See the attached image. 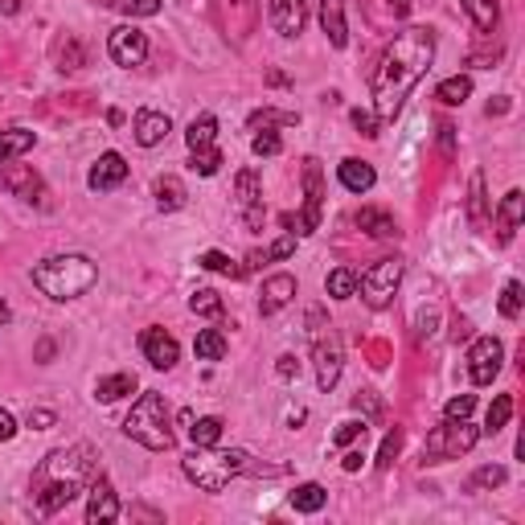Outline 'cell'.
Segmentation results:
<instances>
[{"mask_svg":"<svg viewBox=\"0 0 525 525\" xmlns=\"http://www.w3.org/2000/svg\"><path fill=\"white\" fill-rule=\"evenodd\" d=\"M292 300H295V276H271L267 284H263V292H258V312H263V316H276V312L287 308Z\"/></svg>","mask_w":525,"mask_h":525,"instance_id":"19","label":"cell"},{"mask_svg":"<svg viewBox=\"0 0 525 525\" xmlns=\"http://www.w3.org/2000/svg\"><path fill=\"white\" fill-rule=\"evenodd\" d=\"M95 279H98V267L87 255H54L33 267V284L50 300H79L82 292L95 287Z\"/></svg>","mask_w":525,"mask_h":525,"instance_id":"4","label":"cell"},{"mask_svg":"<svg viewBox=\"0 0 525 525\" xmlns=\"http://www.w3.org/2000/svg\"><path fill=\"white\" fill-rule=\"evenodd\" d=\"M357 226L365 234H374V239H398V222H394L386 210H361L357 214Z\"/></svg>","mask_w":525,"mask_h":525,"instance_id":"24","label":"cell"},{"mask_svg":"<svg viewBox=\"0 0 525 525\" xmlns=\"http://www.w3.org/2000/svg\"><path fill=\"white\" fill-rule=\"evenodd\" d=\"M140 349H144V357H148L152 370H173V365H177V357H181L177 337H173V333H164V329H144L140 333Z\"/></svg>","mask_w":525,"mask_h":525,"instance_id":"14","label":"cell"},{"mask_svg":"<svg viewBox=\"0 0 525 525\" xmlns=\"http://www.w3.org/2000/svg\"><path fill=\"white\" fill-rule=\"evenodd\" d=\"M361 460H365L361 452H345V460H341V468H345V472H357V468H361Z\"/></svg>","mask_w":525,"mask_h":525,"instance_id":"52","label":"cell"},{"mask_svg":"<svg viewBox=\"0 0 525 525\" xmlns=\"http://www.w3.org/2000/svg\"><path fill=\"white\" fill-rule=\"evenodd\" d=\"M398 284H402V258H378L365 276H357V292H361V300L370 308H390Z\"/></svg>","mask_w":525,"mask_h":525,"instance_id":"8","label":"cell"},{"mask_svg":"<svg viewBox=\"0 0 525 525\" xmlns=\"http://www.w3.org/2000/svg\"><path fill=\"white\" fill-rule=\"evenodd\" d=\"M136 390V374H111V378H103V382L95 386V398L98 402H119L124 394H132Z\"/></svg>","mask_w":525,"mask_h":525,"instance_id":"33","label":"cell"},{"mask_svg":"<svg viewBox=\"0 0 525 525\" xmlns=\"http://www.w3.org/2000/svg\"><path fill=\"white\" fill-rule=\"evenodd\" d=\"M33 144H37V136L25 132V127H9V132H0V164H9V161H17V156H25Z\"/></svg>","mask_w":525,"mask_h":525,"instance_id":"23","label":"cell"},{"mask_svg":"<svg viewBox=\"0 0 525 525\" xmlns=\"http://www.w3.org/2000/svg\"><path fill=\"white\" fill-rule=\"evenodd\" d=\"M222 431H226V423H222V418H214V415L193 418V423H189V439H193V447H214L218 439H222Z\"/></svg>","mask_w":525,"mask_h":525,"instance_id":"28","label":"cell"},{"mask_svg":"<svg viewBox=\"0 0 525 525\" xmlns=\"http://www.w3.org/2000/svg\"><path fill=\"white\" fill-rule=\"evenodd\" d=\"M98 476V455L87 444L58 447L42 460V468L33 472V501L45 517L66 509L79 492L90 489V481Z\"/></svg>","mask_w":525,"mask_h":525,"instance_id":"2","label":"cell"},{"mask_svg":"<svg viewBox=\"0 0 525 525\" xmlns=\"http://www.w3.org/2000/svg\"><path fill=\"white\" fill-rule=\"evenodd\" d=\"M0 185L9 189L13 197H21V202H42V197H45L42 177H37L29 164H5V173H0Z\"/></svg>","mask_w":525,"mask_h":525,"instance_id":"17","label":"cell"},{"mask_svg":"<svg viewBox=\"0 0 525 525\" xmlns=\"http://www.w3.org/2000/svg\"><path fill=\"white\" fill-rule=\"evenodd\" d=\"M189 308H193L197 316H205V321H218V316H222V295H218L214 287H197V292L189 295Z\"/></svg>","mask_w":525,"mask_h":525,"instance_id":"35","label":"cell"},{"mask_svg":"<svg viewBox=\"0 0 525 525\" xmlns=\"http://www.w3.org/2000/svg\"><path fill=\"white\" fill-rule=\"evenodd\" d=\"M263 255H267V258H287V255H295V230L284 234L279 242H271V247L263 250Z\"/></svg>","mask_w":525,"mask_h":525,"instance_id":"47","label":"cell"},{"mask_svg":"<svg viewBox=\"0 0 525 525\" xmlns=\"http://www.w3.org/2000/svg\"><path fill=\"white\" fill-rule=\"evenodd\" d=\"M472 484H476V489H497V484H505V468H501V464H484V468L472 476Z\"/></svg>","mask_w":525,"mask_h":525,"instance_id":"44","label":"cell"},{"mask_svg":"<svg viewBox=\"0 0 525 525\" xmlns=\"http://www.w3.org/2000/svg\"><path fill=\"white\" fill-rule=\"evenodd\" d=\"M103 5L127 13V17H156L161 13V0H103Z\"/></svg>","mask_w":525,"mask_h":525,"instance_id":"39","label":"cell"},{"mask_svg":"<svg viewBox=\"0 0 525 525\" xmlns=\"http://www.w3.org/2000/svg\"><path fill=\"white\" fill-rule=\"evenodd\" d=\"M468 218L476 230L489 226V202H484V177L481 173H472V185H468Z\"/></svg>","mask_w":525,"mask_h":525,"instance_id":"27","label":"cell"},{"mask_svg":"<svg viewBox=\"0 0 525 525\" xmlns=\"http://www.w3.org/2000/svg\"><path fill=\"white\" fill-rule=\"evenodd\" d=\"M321 29L337 50L349 45V25H345V0H321Z\"/></svg>","mask_w":525,"mask_h":525,"instance_id":"20","label":"cell"},{"mask_svg":"<svg viewBox=\"0 0 525 525\" xmlns=\"http://www.w3.org/2000/svg\"><path fill=\"white\" fill-rule=\"evenodd\" d=\"M501 361H505V349L497 337H476V345L468 349V374L476 386H492V378L501 374Z\"/></svg>","mask_w":525,"mask_h":525,"instance_id":"11","label":"cell"},{"mask_svg":"<svg viewBox=\"0 0 525 525\" xmlns=\"http://www.w3.org/2000/svg\"><path fill=\"white\" fill-rule=\"evenodd\" d=\"M357 439H365V418H345V423L333 431V444L337 447H349V444H357Z\"/></svg>","mask_w":525,"mask_h":525,"instance_id":"43","label":"cell"},{"mask_svg":"<svg viewBox=\"0 0 525 525\" xmlns=\"http://www.w3.org/2000/svg\"><path fill=\"white\" fill-rule=\"evenodd\" d=\"M189 169L193 173H202V177H214L218 169H222V148H193L189 152Z\"/></svg>","mask_w":525,"mask_h":525,"instance_id":"36","label":"cell"},{"mask_svg":"<svg viewBox=\"0 0 525 525\" xmlns=\"http://www.w3.org/2000/svg\"><path fill=\"white\" fill-rule=\"evenodd\" d=\"M337 177H341V185L349 189V193H370L374 189V164H365V161H357V156H345V161L337 164Z\"/></svg>","mask_w":525,"mask_h":525,"instance_id":"21","label":"cell"},{"mask_svg":"<svg viewBox=\"0 0 525 525\" xmlns=\"http://www.w3.org/2000/svg\"><path fill=\"white\" fill-rule=\"evenodd\" d=\"M521 218H525V197H521V189H509L505 193V202H501V242H509L517 234V226H521Z\"/></svg>","mask_w":525,"mask_h":525,"instance_id":"22","label":"cell"},{"mask_svg":"<svg viewBox=\"0 0 525 525\" xmlns=\"http://www.w3.org/2000/svg\"><path fill=\"white\" fill-rule=\"evenodd\" d=\"M353 127H357L361 136H370V140H374V136H378V116H370V111L357 108V111H353Z\"/></svg>","mask_w":525,"mask_h":525,"instance_id":"48","label":"cell"},{"mask_svg":"<svg viewBox=\"0 0 525 525\" xmlns=\"http://www.w3.org/2000/svg\"><path fill=\"white\" fill-rule=\"evenodd\" d=\"M185 185H181V177H161L156 181V205H161L164 214H173V210H181L185 205Z\"/></svg>","mask_w":525,"mask_h":525,"instance_id":"32","label":"cell"},{"mask_svg":"<svg viewBox=\"0 0 525 525\" xmlns=\"http://www.w3.org/2000/svg\"><path fill=\"white\" fill-rule=\"evenodd\" d=\"M13 436H17V418H13L9 410L0 407V444H9Z\"/></svg>","mask_w":525,"mask_h":525,"instance_id":"50","label":"cell"},{"mask_svg":"<svg viewBox=\"0 0 525 525\" xmlns=\"http://www.w3.org/2000/svg\"><path fill=\"white\" fill-rule=\"evenodd\" d=\"M295 116L292 111H276V108H263L250 116V132H263V127H292Z\"/></svg>","mask_w":525,"mask_h":525,"instance_id":"38","label":"cell"},{"mask_svg":"<svg viewBox=\"0 0 525 525\" xmlns=\"http://www.w3.org/2000/svg\"><path fill=\"white\" fill-rule=\"evenodd\" d=\"M185 144H189V152H193V148H214V144H218V119L214 116H197L193 124H189V132H185Z\"/></svg>","mask_w":525,"mask_h":525,"instance_id":"29","label":"cell"},{"mask_svg":"<svg viewBox=\"0 0 525 525\" xmlns=\"http://www.w3.org/2000/svg\"><path fill=\"white\" fill-rule=\"evenodd\" d=\"M197 263H202L205 271H218V276H242V267H234L230 255H222V250H205Z\"/></svg>","mask_w":525,"mask_h":525,"instance_id":"42","label":"cell"},{"mask_svg":"<svg viewBox=\"0 0 525 525\" xmlns=\"http://www.w3.org/2000/svg\"><path fill=\"white\" fill-rule=\"evenodd\" d=\"M295 374H300V361L292 353H284L279 357V378H295Z\"/></svg>","mask_w":525,"mask_h":525,"instance_id":"51","label":"cell"},{"mask_svg":"<svg viewBox=\"0 0 525 525\" xmlns=\"http://www.w3.org/2000/svg\"><path fill=\"white\" fill-rule=\"evenodd\" d=\"M304 193H308V202H304L300 234H312L321 226V205H324V177H321V161L316 156L304 161Z\"/></svg>","mask_w":525,"mask_h":525,"instance_id":"12","label":"cell"},{"mask_svg":"<svg viewBox=\"0 0 525 525\" xmlns=\"http://www.w3.org/2000/svg\"><path fill=\"white\" fill-rule=\"evenodd\" d=\"M234 210L242 214L247 230H258L267 210H263V185H258V173L255 169H242L239 181H234Z\"/></svg>","mask_w":525,"mask_h":525,"instance_id":"9","label":"cell"},{"mask_svg":"<svg viewBox=\"0 0 525 525\" xmlns=\"http://www.w3.org/2000/svg\"><path fill=\"white\" fill-rule=\"evenodd\" d=\"M390 13H394V17H407V13H410V0H390Z\"/></svg>","mask_w":525,"mask_h":525,"instance_id":"53","label":"cell"},{"mask_svg":"<svg viewBox=\"0 0 525 525\" xmlns=\"http://www.w3.org/2000/svg\"><path fill=\"white\" fill-rule=\"evenodd\" d=\"M308 324H312V357H316V386H321V390H333V386L341 382V361H345L341 337L333 324H324L321 308L308 312Z\"/></svg>","mask_w":525,"mask_h":525,"instance_id":"6","label":"cell"},{"mask_svg":"<svg viewBox=\"0 0 525 525\" xmlns=\"http://www.w3.org/2000/svg\"><path fill=\"white\" fill-rule=\"evenodd\" d=\"M181 468H185V476L202 492H222L234 476L250 472V452H242V447H218V444L193 447V452L181 460Z\"/></svg>","mask_w":525,"mask_h":525,"instance_id":"3","label":"cell"},{"mask_svg":"<svg viewBox=\"0 0 525 525\" xmlns=\"http://www.w3.org/2000/svg\"><path fill=\"white\" fill-rule=\"evenodd\" d=\"M431 58H436V37H431V29H418V25L402 29V33L386 45V54L378 58L374 79H370V95H374L378 119L398 116L410 87L427 74Z\"/></svg>","mask_w":525,"mask_h":525,"instance_id":"1","label":"cell"},{"mask_svg":"<svg viewBox=\"0 0 525 525\" xmlns=\"http://www.w3.org/2000/svg\"><path fill=\"white\" fill-rule=\"evenodd\" d=\"M509 418H513V394H497L484 415V436H497V431L509 427Z\"/></svg>","mask_w":525,"mask_h":525,"instance_id":"31","label":"cell"},{"mask_svg":"<svg viewBox=\"0 0 525 525\" xmlns=\"http://www.w3.org/2000/svg\"><path fill=\"white\" fill-rule=\"evenodd\" d=\"M0 9H5V13H17L21 5H17V0H0Z\"/></svg>","mask_w":525,"mask_h":525,"instance_id":"55","label":"cell"},{"mask_svg":"<svg viewBox=\"0 0 525 525\" xmlns=\"http://www.w3.org/2000/svg\"><path fill=\"white\" fill-rule=\"evenodd\" d=\"M124 181H127V161L119 152H103L95 161V169H90L87 185L95 189V193H111V189H119Z\"/></svg>","mask_w":525,"mask_h":525,"instance_id":"15","label":"cell"},{"mask_svg":"<svg viewBox=\"0 0 525 525\" xmlns=\"http://www.w3.org/2000/svg\"><path fill=\"white\" fill-rule=\"evenodd\" d=\"M169 132H173V119L164 116V111H152V108L136 111L132 136H136L140 148H156V144H164V140H169Z\"/></svg>","mask_w":525,"mask_h":525,"instance_id":"16","label":"cell"},{"mask_svg":"<svg viewBox=\"0 0 525 525\" xmlns=\"http://www.w3.org/2000/svg\"><path fill=\"white\" fill-rule=\"evenodd\" d=\"M9 316H13V312H9V304L0 300V324H9Z\"/></svg>","mask_w":525,"mask_h":525,"instance_id":"54","label":"cell"},{"mask_svg":"<svg viewBox=\"0 0 525 525\" xmlns=\"http://www.w3.org/2000/svg\"><path fill=\"white\" fill-rule=\"evenodd\" d=\"M481 439V431L472 427L468 418H444V427H436L427 436V447H423V460L427 464H444L455 460V455L472 452V444Z\"/></svg>","mask_w":525,"mask_h":525,"instance_id":"7","label":"cell"},{"mask_svg":"<svg viewBox=\"0 0 525 525\" xmlns=\"http://www.w3.org/2000/svg\"><path fill=\"white\" fill-rule=\"evenodd\" d=\"M308 17V0H271V29L279 37H295Z\"/></svg>","mask_w":525,"mask_h":525,"instance_id":"18","label":"cell"},{"mask_svg":"<svg viewBox=\"0 0 525 525\" xmlns=\"http://www.w3.org/2000/svg\"><path fill=\"white\" fill-rule=\"evenodd\" d=\"M124 436L136 439L140 447H148V452H169V447L177 444V431H173V415H169L164 394L148 390L136 398V407L127 410V418H124Z\"/></svg>","mask_w":525,"mask_h":525,"instance_id":"5","label":"cell"},{"mask_svg":"<svg viewBox=\"0 0 525 525\" xmlns=\"http://www.w3.org/2000/svg\"><path fill=\"white\" fill-rule=\"evenodd\" d=\"M108 54L116 66H124V70H132V66H140L144 58H148V33L136 25H119L111 29L108 37Z\"/></svg>","mask_w":525,"mask_h":525,"instance_id":"10","label":"cell"},{"mask_svg":"<svg viewBox=\"0 0 525 525\" xmlns=\"http://www.w3.org/2000/svg\"><path fill=\"white\" fill-rule=\"evenodd\" d=\"M54 423H58L54 410H29V427L33 431H45V427H54Z\"/></svg>","mask_w":525,"mask_h":525,"instance_id":"49","label":"cell"},{"mask_svg":"<svg viewBox=\"0 0 525 525\" xmlns=\"http://www.w3.org/2000/svg\"><path fill=\"white\" fill-rule=\"evenodd\" d=\"M250 148H255V156H279V152H284V140L276 136V127H263V132H255Z\"/></svg>","mask_w":525,"mask_h":525,"instance_id":"41","label":"cell"},{"mask_svg":"<svg viewBox=\"0 0 525 525\" xmlns=\"http://www.w3.org/2000/svg\"><path fill=\"white\" fill-rule=\"evenodd\" d=\"M353 292H357V271L353 267L329 271V295H333V300H349Z\"/></svg>","mask_w":525,"mask_h":525,"instance_id":"37","label":"cell"},{"mask_svg":"<svg viewBox=\"0 0 525 525\" xmlns=\"http://www.w3.org/2000/svg\"><path fill=\"white\" fill-rule=\"evenodd\" d=\"M87 521L90 525L119 521V497H116V489L108 484V476H103V472H98L95 481H90V489H87Z\"/></svg>","mask_w":525,"mask_h":525,"instance_id":"13","label":"cell"},{"mask_svg":"<svg viewBox=\"0 0 525 525\" xmlns=\"http://www.w3.org/2000/svg\"><path fill=\"white\" fill-rule=\"evenodd\" d=\"M468 95H472V79H468V74H452V79H444L436 87V98H439V103H447V108H460Z\"/></svg>","mask_w":525,"mask_h":525,"instance_id":"30","label":"cell"},{"mask_svg":"<svg viewBox=\"0 0 525 525\" xmlns=\"http://www.w3.org/2000/svg\"><path fill=\"white\" fill-rule=\"evenodd\" d=\"M193 349H197V357H202V361H222V357H226L222 329H202V333H197V341H193Z\"/></svg>","mask_w":525,"mask_h":525,"instance_id":"34","label":"cell"},{"mask_svg":"<svg viewBox=\"0 0 525 525\" xmlns=\"http://www.w3.org/2000/svg\"><path fill=\"white\" fill-rule=\"evenodd\" d=\"M521 284H517V279H509L505 284V292H501V316H505V321H517V316H521Z\"/></svg>","mask_w":525,"mask_h":525,"instance_id":"40","label":"cell"},{"mask_svg":"<svg viewBox=\"0 0 525 525\" xmlns=\"http://www.w3.org/2000/svg\"><path fill=\"white\" fill-rule=\"evenodd\" d=\"M398 447H402V431L394 427L390 436L382 439V452H378V468H390V464H394V455H398Z\"/></svg>","mask_w":525,"mask_h":525,"instance_id":"45","label":"cell"},{"mask_svg":"<svg viewBox=\"0 0 525 525\" xmlns=\"http://www.w3.org/2000/svg\"><path fill=\"white\" fill-rule=\"evenodd\" d=\"M472 410H476V398H472V394H460V398H452L444 407V418H468Z\"/></svg>","mask_w":525,"mask_h":525,"instance_id":"46","label":"cell"},{"mask_svg":"<svg viewBox=\"0 0 525 525\" xmlns=\"http://www.w3.org/2000/svg\"><path fill=\"white\" fill-rule=\"evenodd\" d=\"M287 501H292L295 513H321L324 501H329V492H324V484H312L308 481V484H295V492Z\"/></svg>","mask_w":525,"mask_h":525,"instance_id":"25","label":"cell"},{"mask_svg":"<svg viewBox=\"0 0 525 525\" xmlns=\"http://www.w3.org/2000/svg\"><path fill=\"white\" fill-rule=\"evenodd\" d=\"M464 9H468V17L476 21V29L481 33H492L501 21V0H464Z\"/></svg>","mask_w":525,"mask_h":525,"instance_id":"26","label":"cell"}]
</instances>
